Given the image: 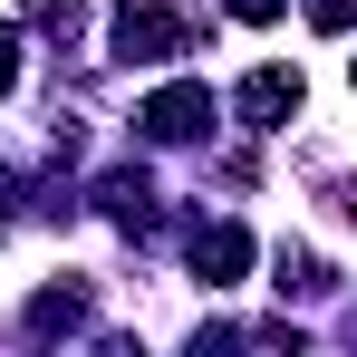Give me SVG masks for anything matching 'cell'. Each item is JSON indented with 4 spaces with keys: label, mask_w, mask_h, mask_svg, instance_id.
<instances>
[{
    "label": "cell",
    "mask_w": 357,
    "mask_h": 357,
    "mask_svg": "<svg viewBox=\"0 0 357 357\" xmlns=\"http://www.w3.org/2000/svg\"><path fill=\"white\" fill-rule=\"evenodd\" d=\"M203 29L183 20V10H155V0H126L116 20H107V49H116L126 68H165V59H183Z\"/></svg>",
    "instance_id": "cell-1"
},
{
    "label": "cell",
    "mask_w": 357,
    "mask_h": 357,
    "mask_svg": "<svg viewBox=\"0 0 357 357\" xmlns=\"http://www.w3.org/2000/svg\"><path fill=\"white\" fill-rule=\"evenodd\" d=\"M145 135H155V145H193V135H213V87H193V77H183V87H165V97H145Z\"/></svg>",
    "instance_id": "cell-2"
},
{
    "label": "cell",
    "mask_w": 357,
    "mask_h": 357,
    "mask_svg": "<svg viewBox=\"0 0 357 357\" xmlns=\"http://www.w3.org/2000/svg\"><path fill=\"white\" fill-rule=\"evenodd\" d=\"M97 213H107L116 232H155V222H165V203H155V174H145V165H116V174H97Z\"/></svg>",
    "instance_id": "cell-3"
},
{
    "label": "cell",
    "mask_w": 357,
    "mask_h": 357,
    "mask_svg": "<svg viewBox=\"0 0 357 357\" xmlns=\"http://www.w3.org/2000/svg\"><path fill=\"white\" fill-rule=\"evenodd\" d=\"M232 107H241L251 135H271L280 116H299V68H251V77L232 87Z\"/></svg>",
    "instance_id": "cell-4"
},
{
    "label": "cell",
    "mask_w": 357,
    "mask_h": 357,
    "mask_svg": "<svg viewBox=\"0 0 357 357\" xmlns=\"http://www.w3.org/2000/svg\"><path fill=\"white\" fill-rule=\"evenodd\" d=\"M193 271H203L213 290H232L241 271H251V232H241V222H203V232H193Z\"/></svg>",
    "instance_id": "cell-5"
},
{
    "label": "cell",
    "mask_w": 357,
    "mask_h": 357,
    "mask_svg": "<svg viewBox=\"0 0 357 357\" xmlns=\"http://www.w3.org/2000/svg\"><path fill=\"white\" fill-rule=\"evenodd\" d=\"M20 328H29V338H87V280H68V290H39Z\"/></svg>",
    "instance_id": "cell-6"
},
{
    "label": "cell",
    "mask_w": 357,
    "mask_h": 357,
    "mask_svg": "<svg viewBox=\"0 0 357 357\" xmlns=\"http://www.w3.org/2000/svg\"><path fill=\"white\" fill-rule=\"evenodd\" d=\"M271 271H280V299H319V290H328V271H319L309 251H290V241H280V261H271Z\"/></svg>",
    "instance_id": "cell-7"
},
{
    "label": "cell",
    "mask_w": 357,
    "mask_h": 357,
    "mask_svg": "<svg viewBox=\"0 0 357 357\" xmlns=\"http://www.w3.org/2000/svg\"><path fill=\"white\" fill-rule=\"evenodd\" d=\"M29 20H39V29H59V39H68V29L87 20V0H29Z\"/></svg>",
    "instance_id": "cell-8"
},
{
    "label": "cell",
    "mask_w": 357,
    "mask_h": 357,
    "mask_svg": "<svg viewBox=\"0 0 357 357\" xmlns=\"http://www.w3.org/2000/svg\"><path fill=\"white\" fill-rule=\"evenodd\" d=\"M309 29H328V39L357 29V0H309Z\"/></svg>",
    "instance_id": "cell-9"
},
{
    "label": "cell",
    "mask_w": 357,
    "mask_h": 357,
    "mask_svg": "<svg viewBox=\"0 0 357 357\" xmlns=\"http://www.w3.org/2000/svg\"><path fill=\"white\" fill-rule=\"evenodd\" d=\"M20 87V29H0V97Z\"/></svg>",
    "instance_id": "cell-10"
},
{
    "label": "cell",
    "mask_w": 357,
    "mask_h": 357,
    "mask_svg": "<svg viewBox=\"0 0 357 357\" xmlns=\"http://www.w3.org/2000/svg\"><path fill=\"white\" fill-rule=\"evenodd\" d=\"M232 20H280V0H232Z\"/></svg>",
    "instance_id": "cell-11"
},
{
    "label": "cell",
    "mask_w": 357,
    "mask_h": 357,
    "mask_svg": "<svg viewBox=\"0 0 357 357\" xmlns=\"http://www.w3.org/2000/svg\"><path fill=\"white\" fill-rule=\"evenodd\" d=\"M348 77H357V59H348Z\"/></svg>",
    "instance_id": "cell-12"
}]
</instances>
